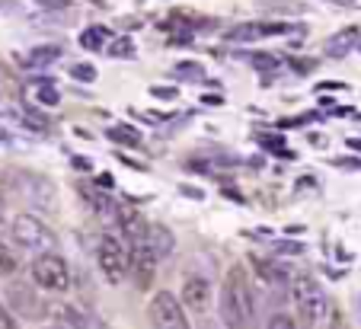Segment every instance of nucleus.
<instances>
[{
	"label": "nucleus",
	"mask_w": 361,
	"mask_h": 329,
	"mask_svg": "<svg viewBox=\"0 0 361 329\" xmlns=\"http://www.w3.org/2000/svg\"><path fill=\"white\" fill-rule=\"evenodd\" d=\"M16 268H20V259H16V253L10 247H4V243H0V278L13 275Z\"/></svg>",
	"instance_id": "20"
},
{
	"label": "nucleus",
	"mask_w": 361,
	"mask_h": 329,
	"mask_svg": "<svg viewBox=\"0 0 361 329\" xmlns=\"http://www.w3.org/2000/svg\"><path fill=\"white\" fill-rule=\"evenodd\" d=\"M96 262H99L106 281L118 285V281L125 278V272H128V247H122L118 237H109V233H106L99 240V249H96Z\"/></svg>",
	"instance_id": "6"
},
{
	"label": "nucleus",
	"mask_w": 361,
	"mask_h": 329,
	"mask_svg": "<svg viewBox=\"0 0 361 329\" xmlns=\"http://www.w3.org/2000/svg\"><path fill=\"white\" fill-rule=\"evenodd\" d=\"M4 195H7V179H4V173H0V205H4Z\"/></svg>",
	"instance_id": "35"
},
{
	"label": "nucleus",
	"mask_w": 361,
	"mask_h": 329,
	"mask_svg": "<svg viewBox=\"0 0 361 329\" xmlns=\"http://www.w3.org/2000/svg\"><path fill=\"white\" fill-rule=\"evenodd\" d=\"M45 329H71V326H64V323H51V326H45Z\"/></svg>",
	"instance_id": "37"
},
{
	"label": "nucleus",
	"mask_w": 361,
	"mask_h": 329,
	"mask_svg": "<svg viewBox=\"0 0 361 329\" xmlns=\"http://www.w3.org/2000/svg\"><path fill=\"white\" fill-rule=\"evenodd\" d=\"M0 329H20V323H16V316L10 314L4 304H0Z\"/></svg>",
	"instance_id": "26"
},
{
	"label": "nucleus",
	"mask_w": 361,
	"mask_h": 329,
	"mask_svg": "<svg viewBox=\"0 0 361 329\" xmlns=\"http://www.w3.org/2000/svg\"><path fill=\"white\" fill-rule=\"evenodd\" d=\"M208 301H212V285L208 278H185L183 281V304L192 307L195 314H204L208 310Z\"/></svg>",
	"instance_id": "10"
},
{
	"label": "nucleus",
	"mask_w": 361,
	"mask_h": 329,
	"mask_svg": "<svg viewBox=\"0 0 361 329\" xmlns=\"http://www.w3.org/2000/svg\"><path fill=\"white\" fill-rule=\"evenodd\" d=\"M358 39H361V29H358V26L339 29L336 35H329V39H326V55H329V58H345L348 51L358 45Z\"/></svg>",
	"instance_id": "12"
},
{
	"label": "nucleus",
	"mask_w": 361,
	"mask_h": 329,
	"mask_svg": "<svg viewBox=\"0 0 361 329\" xmlns=\"http://www.w3.org/2000/svg\"><path fill=\"white\" fill-rule=\"evenodd\" d=\"M259 144L266 147V151H272V154H281V157H294V154L285 147V141L275 137V135H259Z\"/></svg>",
	"instance_id": "21"
},
{
	"label": "nucleus",
	"mask_w": 361,
	"mask_h": 329,
	"mask_svg": "<svg viewBox=\"0 0 361 329\" xmlns=\"http://www.w3.org/2000/svg\"><path fill=\"white\" fill-rule=\"evenodd\" d=\"M291 64H294V70H298V74H307V70H314V68H317L314 58H310V61H307V58H298V61H291Z\"/></svg>",
	"instance_id": "30"
},
{
	"label": "nucleus",
	"mask_w": 361,
	"mask_h": 329,
	"mask_svg": "<svg viewBox=\"0 0 361 329\" xmlns=\"http://www.w3.org/2000/svg\"><path fill=\"white\" fill-rule=\"evenodd\" d=\"M71 77H74L77 83H93L99 74H96L93 64H74V68H71Z\"/></svg>",
	"instance_id": "22"
},
{
	"label": "nucleus",
	"mask_w": 361,
	"mask_h": 329,
	"mask_svg": "<svg viewBox=\"0 0 361 329\" xmlns=\"http://www.w3.org/2000/svg\"><path fill=\"white\" fill-rule=\"evenodd\" d=\"M150 320H154V329H192L183 314V304L170 291H157L154 294V301H150Z\"/></svg>",
	"instance_id": "7"
},
{
	"label": "nucleus",
	"mask_w": 361,
	"mask_h": 329,
	"mask_svg": "<svg viewBox=\"0 0 361 329\" xmlns=\"http://www.w3.org/2000/svg\"><path fill=\"white\" fill-rule=\"evenodd\" d=\"M288 291H291V301L298 304V314L300 320L307 323V329H317L329 314V301L323 294V288L317 285L314 275L307 272H294L288 278Z\"/></svg>",
	"instance_id": "2"
},
{
	"label": "nucleus",
	"mask_w": 361,
	"mask_h": 329,
	"mask_svg": "<svg viewBox=\"0 0 361 329\" xmlns=\"http://www.w3.org/2000/svg\"><path fill=\"white\" fill-rule=\"evenodd\" d=\"M7 304L16 310L20 316H42V301H39V294H35L29 285H23V281H16V285H10L7 288Z\"/></svg>",
	"instance_id": "9"
},
{
	"label": "nucleus",
	"mask_w": 361,
	"mask_h": 329,
	"mask_svg": "<svg viewBox=\"0 0 361 329\" xmlns=\"http://www.w3.org/2000/svg\"><path fill=\"white\" fill-rule=\"evenodd\" d=\"M339 7H348V10H361V0H333Z\"/></svg>",
	"instance_id": "33"
},
{
	"label": "nucleus",
	"mask_w": 361,
	"mask_h": 329,
	"mask_svg": "<svg viewBox=\"0 0 361 329\" xmlns=\"http://www.w3.org/2000/svg\"><path fill=\"white\" fill-rule=\"evenodd\" d=\"M266 329H298V326H294V320H291L288 314H275L272 320H269Z\"/></svg>",
	"instance_id": "24"
},
{
	"label": "nucleus",
	"mask_w": 361,
	"mask_h": 329,
	"mask_svg": "<svg viewBox=\"0 0 361 329\" xmlns=\"http://www.w3.org/2000/svg\"><path fill=\"white\" fill-rule=\"evenodd\" d=\"M0 224H4V221H0Z\"/></svg>",
	"instance_id": "38"
},
{
	"label": "nucleus",
	"mask_w": 361,
	"mask_h": 329,
	"mask_svg": "<svg viewBox=\"0 0 361 329\" xmlns=\"http://www.w3.org/2000/svg\"><path fill=\"white\" fill-rule=\"evenodd\" d=\"M269 13H304V4H294V0H285V4H266Z\"/></svg>",
	"instance_id": "23"
},
{
	"label": "nucleus",
	"mask_w": 361,
	"mask_h": 329,
	"mask_svg": "<svg viewBox=\"0 0 361 329\" xmlns=\"http://www.w3.org/2000/svg\"><path fill=\"white\" fill-rule=\"evenodd\" d=\"M102 51H106L109 58H135V42L125 39V35H122V39H112Z\"/></svg>",
	"instance_id": "19"
},
{
	"label": "nucleus",
	"mask_w": 361,
	"mask_h": 329,
	"mask_svg": "<svg viewBox=\"0 0 361 329\" xmlns=\"http://www.w3.org/2000/svg\"><path fill=\"white\" fill-rule=\"evenodd\" d=\"M32 278L39 288L55 291V294H64L71 288V268L55 249H45L32 259Z\"/></svg>",
	"instance_id": "3"
},
{
	"label": "nucleus",
	"mask_w": 361,
	"mask_h": 329,
	"mask_svg": "<svg viewBox=\"0 0 361 329\" xmlns=\"http://www.w3.org/2000/svg\"><path fill=\"white\" fill-rule=\"evenodd\" d=\"M74 166H77V170H83V173H90V166H93V163H90L87 157H74Z\"/></svg>",
	"instance_id": "34"
},
{
	"label": "nucleus",
	"mask_w": 361,
	"mask_h": 329,
	"mask_svg": "<svg viewBox=\"0 0 361 329\" xmlns=\"http://www.w3.org/2000/svg\"><path fill=\"white\" fill-rule=\"evenodd\" d=\"M118 227H122L125 233V240L128 243H141L144 240V233H147V224H144V218L137 211H128V208H118Z\"/></svg>",
	"instance_id": "13"
},
{
	"label": "nucleus",
	"mask_w": 361,
	"mask_h": 329,
	"mask_svg": "<svg viewBox=\"0 0 361 329\" xmlns=\"http://www.w3.org/2000/svg\"><path fill=\"white\" fill-rule=\"evenodd\" d=\"M144 247L157 256V259H166V256L173 253V247H176V237H173L170 227H164V224H147V233H144Z\"/></svg>",
	"instance_id": "11"
},
{
	"label": "nucleus",
	"mask_w": 361,
	"mask_h": 329,
	"mask_svg": "<svg viewBox=\"0 0 361 329\" xmlns=\"http://www.w3.org/2000/svg\"><path fill=\"white\" fill-rule=\"evenodd\" d=\"M39 7H45V10H68L74 0H35Z\"/></svg>",
	"instance_id": "27"
},
{
	"label": "nucleus",
	"mask_w": 361,
	"mask_h": 329,
	"mask_svg": "<svg viewBox=\"0 0 361 329\" xmlns=\"http://www.w3.org/2000/svg\"><path fill=\"white\" fill-rule=\"evenodd\" d=\"M109 29L106 26H90V29H83L80 32V49H87V51H102L106 49V42H109Z\"/></svg>",
	"instance_id": "15"
},
{
	"label": "nucleus",
	"mask_w": 361,
	"mask_h": 329,
	"mask_svg": "<svg viewBox=\"0 0 361 329\" xmlns=\"http://www.w3.org/2000/svg\"><path fill=\"white\" fill-rule=\"evenodd\" d=\"M13 240L20 243V247L32 249V253H45V249H55L58 247V237L51 233V227L45 224V221L32 218V214H20V218H13Z\"/></svg>",
	"instance_id": "5"
},
{
	"label": "nucleus",
	"mask_w": 361,
	"mask_h": 329,
	"mask_svg": "<svg viewBox=\"0 0 361 329\" xmlns=\"http://www.w3.org/2000/svg\"><path fill=\"white\" fill-rule=\"evenodd\" d=\"M128 262H131V278H135V285L141 291H147L150 281H154V272H157V256L150 253L141 240V243H131Z\"/></svg>",
	"instance_id": "8"
},
{
	"label": "nucleus",
	"mask_w": 361,
	"mask_h": 329,
	"mask_svg": "<svg viewBox=\"0 0 361 329\" xmlns=\"http://www.w3.org/2000/svg\"><path fill=\"white\" fill-rule=\"evenodd\" d=\"M13 189H16V195H23V199L32 208H39V211H51V208H55L58 192H55V182L48 176H39V173H29V170H16Z\"/></svg>",
	"instance_id": "4"
},
{
	"label": "nucleus",
	"mask_w": 361,
	"mask_h": 329,
	"mask_svg": "<svg viewBox=\"0 0 361 329\" xmlns=\"http://www.w3.org/2000/svg\"><path fill=\"white\" fill-rule=\"evenodd\" d=\"M150 97L154 99H176V87H154Z\"/></svg>",
	"instance_id": "28"
},
{
	"label": "nucleus",
	"mask_w": 361,
	"mask_h": 329,
	"mask_svg": "<svg viewBox=\"0 0 361 329\" xmlns=\"http://www.w3.org/2000/svg\"><path fill=\"white\" fill-rule=\"evenodd\" d=\"M0 144H10V147H13V144H20V137H16L13 131L7 128V125H0Z\"/></svg>",
	"instance_id": "29"
},
{
	"label": "nucleus",
	"mask_w": 361,
	"mask_h": 329,
	"mask_svg": "<svg viewBox=\"0 0 361 329\" xmlns=\"http://www.w3.org/2000/svg\"><path fill=\"white\" fill-rule=\"evenodd\" d=\"M96 182H99L102 189H109V185H112V176H109V173H106V176H99V179H96Z\"/></svg>",
	"instance_id": "36"
},
{
	"label": "nucleus",
	"mask_w": 361,
	"mask_h": 329,
	"mask_svg": "<svg viewBox=\"0 0 361 329\" xmlns=\"http://www.w3.org/2000/svg\"><path fill=\"white\" fill-rule=\"evenodd\" d=\"M179 192H183L185 199H195V201H202V199H204L202 189H192V185H179Z\"/></svg>",
	"instance_id": "31"
},
{
	"label": "nucleus",
	"mask_w": 361,
	"mask_h": 329,
	"mask_svg": "<svg viewBox=\"0 0 361 329\" xmlns=\"http://www.w3.org/2000/svg\"><path fill=\"white\" fill-rule=\"evenodd\" d=\"M106 135H109V141H116V144H131V147L141 144V131L131 128V125H116V128H109Z\"/></svg>",
	"instance_id": "17"
},
{
	"label": "nucleus",
	"mask_w": 361,
	"mask_h": 329,
	"mask_svg": "<svg viewBox=\"0 0 361 329\" xmlns=\"http://www.w3.org/2000/svg\"><path fill=\"white\" fill-rule=\"evenodd\" d=\"M0 10H7V13H23V7L13 4V0H0Z\"/></svg>",
	"instance_id": "32"
},
{
	"label": "nucleus",
	"mask_w": 361,
	"mask_h": 329,
	"mask_svg": "<svg viewBox=\"0 0 361 329\" xmlns=\"http://www.w3.org/2000/svg\"><path fill=\"white\" fill-rule=\"evenodd\" d=\"M61 55H64L61 45H58V42H48V45H35V49H29L26 64L29 68H48V64H55Z\"/></svg>",
	"instance_id": "14"
},
{
	"label": "nucleus",
	"mask_w": 361,
	"mask_h": 329,
	"mask_svg": "<svg viewBox=\"0 0 361 329\" xmlns=\"http://www.w3.org/2000/svg\"><path fill=\"white\" fill-rule=\"evenodd\" d=\"M252 64L259 70H272V68H279V58L275 55H252Z\"/></svg>",
	"instance_id": "25"
},
{
	"label": "nucleus",
	"mask_w": 361,
	"mask_h": 329,
	"mask_svg": "<svg viewBox=\"0 0 361 329\" xmlns=\"http://www.w3.org/2000/svg\"><path fill=\"white\" fill-rule=\"evenodd\" d=\"M221 320L231 329H250L252 314H256V301H252V291L246 285V272L240 266H233L224 278V288H221Z\"/></svg>",
	"instance_id": "1"
},
{
	"label": "nucleus",
	"mask_w": 361,
	"mask_h": 329,
	"mask_svg": "<svg viewBox=\"0 0 361 329\" xmlns=\"http://www.w3.org/2000/svg\"><path fill=\"white\" fill-rule=\"evenodd\" d=\"M32 99L42 106H58L61 103V89L51 80H39V83H32Z\"/></svg>",
	"instance_id": "16"
},
{
	"label": "nucleus",
	"mask_w": 361,
	"mask_h": 329,
	"mask_svg": "<svg viewBox=\"0 0 361 329\" xmlns=\"http://www.w3.org/2000/svg\"><path fill=\"white\" fill-rule=\"evenodd\" d=\"M173 74H176L179 80H192V83L204 80V68H202V64H198V61H179Z\"/></svg>",
	"instance_id": "18"
}]
</instances>
